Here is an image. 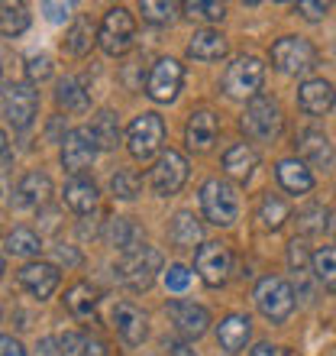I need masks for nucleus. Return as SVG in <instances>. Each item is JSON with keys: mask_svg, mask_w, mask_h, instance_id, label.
I'll return each instance as SVG.
<instances>
[{"mask_svg": "<svg viewBox=\"0 0 336 356\" xmlns=\"http://www.w3.org/2000/svg\"><path fill=\"white\" fill-rule=\"evenodd\" d=\"M52 195V178L46 172H26V175L19 178L17 185V204L23 207H42Z\"/></svg>", "mask_w": 336, "mask_h": 356, "instance_id": "b1692460", "label": "nucleus"}, {"mask_svg": "<svg viewBox=\"0 0 336 356\" xmlns=\"http://www.w3.org/2000/svg\"><path fill=\"white\" fill-rule=\"evenodd\" d=\"M265 81V65L255 56H240L224 72V94L236 101H255Z\"/></svg>", "mask_w": 336, "mask_h": 356, "instance_id": "7ed1b4c3", "label": "nucleus"}, {"mask_svg": "<svg viewBox=\"0 0 336 356\" xmlns=\"http://www.w3.org/2000/svg\"><path fill=\"white\" fill-rule=\"evenodd\" d=\"M65 305L78 321H97V289L91 282H75L65 291Z\"/></svg>", "mask_w": 336, "mask_h": 356, "instance_id": "cd10ccee", "label": "nucleus"}, {"mask_svg": "<svg viewBox=\"0 0 336 356\" xmlns=\"http://www.w3.org/2000/svg\"><path fill=\"white\" fill-rule=\"evenodd\" d=\"M58 350L62 356H107L103 340L91 337V334H81V330H68L58 337Z\"/></svg>", "mask_w": 336, "mask_h": 356, "instance_id": "c756f323", "label": "nucleus"}, {"mask_svg": "<svg viewBox=\"0 0 336 356\" xmlns=\"http://www.w3.org/2000/svg\"><path fill=\"white\" fill-rule=\"evenodd\" d=\"M178 3H171V0H146V3H140V13L146 23H152V26H171L178 19Z\"/></svg>", "mask_w": 336, "mask_h": 356, "instance_id": "c9c22d12", "label": "nucleus"}, {"mask_svg": "<svg viewBox=\"0 0 336 356\" xmlns=\"http://www.w3.org/2000/svg\"><path fill=\"white\" fill-rule=\"evenodd\" d=\"M162 263H165V259H162V250L142 246L140 253L123 256L120 263H117V279L130 291H146V289H152L156 275L162 272Z\"/></svg>", "mask_w": 336, "mask_h": 356, "instance_id": "20e7f679", "label": "nucleus"}, {"mask_svg": "<svg viewBox=\"0 0 336 356\" xmlns=\"http://www.w3.org/2000/svg\"><path fill=\"white\" fill-rule=\"evenodd\" d=\"M65 204L75 211V214H94L97 211V204H101V191H97V185H94L91 178H72L65 185Z\"/></svg>", "mask_w": 336, "mask_h": 356, "instance_id": "5701e85b", "label": "nucleus"}, {"mask_svg": "<svg viewBox=\"0 0 336 356\" xmlns=\"http://www.w3.org/2000/svg\"><path fill=\"white\" fill-rule=\"evenodd\" d=\"M0 356H26V350H23V343H19V340H13L7 334V337L0 340Z\"/></svg>", "mask_w": 336, "mask_h": 356, "instance_id": "49530a36", "label": "nucleus"}, {"mask_svg": "<svg viewBox=\"0 0 336 356\" xmlns=\"http://www.w3.org/2000/svg\"><path fill=\"white\" fill-rule=\"evenodd\" d=\"M194 269L197 275L204 279V285L217 289V285H224L230 279V269H233V256L226 250V243L220 240H210V243H201L194 253Z\"/></svg>", "mask_w": 336, "mask_h": 356, "instance_id": "9b49d317", "label": "nucleus"}, {"mask_svg": "<svg viewBox=\"0 0 336 356\" xmlns=\"http://www.w3.org/2000/svg\"><path fill=\"white\" fill-rule=\"evenodd\" d=\"M327 3H320V0H304V3H298V13L304 19H310V23H317V19L327 17Z\"/></svg>", "mask_w": 336, "mask_h": 356, "instance_id": "c03bdc74", "label": "nucleus"}, {"mask_svg": "<svg viewBox=\"0 0 336 356\" xmlns=\"http://www.w3.org/2000/svg\"><path fill=\"white\" fill-rule=\"evenodd\" d=\"M252 298H255V308L262 311V318H269L271 324H285L294 314V289L278 275L259 279Z\"/></svg>", "mask_w": 336, "mask_h": 356, "instance_id": "f03ea898", "label": "nucleus"}, {"mask_svg": "<svg viewBox=\"0 0 336 356\" xmlns=\"http://www.w3.org/2000/svg\"><path fill=\"white\" fill-rule=\"evenodd\" d=\"M281 123L285 120H281L278 101H271V97H255V101L246 104V113H243V120H240V127H243V133L249 140L271 143V140H278Z\"/></svg>", "mask_w": 336, "mask_h": 356, "instance_id": "6e6552de", "label": "nucleus"}, {"mask_svg": "<svg viewBox=\"0 0 336 356\" xmlns=\"http://www.w3.org/2000/svg\"><path fill=\"white\" fill-rule=\"evenodd\" d=\"M56 104L68 113H84L91 107V97H87V91L78 85L75 78H62L56 88Z\"/></svg>", "mask_w": 336, "mask_h": 356, "instance_id": "7c9ffc66", "label": "nucleus"}, {"mask_svg": "<svg viewBox=\"0 0 336 356\" xmlns=\"http://www.w3.org/2000/svg\"><path fill=\"white\" fill-rule=\"evenodd\" d=\"M217 133H220V127H217L214 113L210 111H194L191 117H187V123H185L187 149L191 152H207L217 143Z\"/></svg>", "mask_w": 336, "mask_h": 356, "instance_id": "6ab92c4d", "label": "nucleus"}, {"mask_svg": "<svg viewBox=\"0 0 336 356\" xmlns=\"http://www.w3.org/2000/svg\"><path fill=\"white\" fill-rule=\"evenodd\" d=\"M226 52H230V42L220 29H197L187 42V56L197 62H220Z\"/></svg>", "mask_w": 336, "mask_h": 356, "instance_id": "aec40b11", "label": "nucleus"}, {"mask_svg": "<svg viewBox=\"0 0 336 356\" xmlns=\"http://www.w3.org/2000/svg\"><path fill=\"white\" fill-rule=\"evenodd\" d=\"M26 78L33 81V85H39V81L52 78V58H49V56H33L26 62Z\"/></svg>", "mask_w": 336, "mask_h": 356, "instance_id": "a19ab883", "label": "nucleus"}, {"mask_svg": "<svg viewBox=\"0 0 336 356\" xmlns=\"http://www.w3.org/2000/svg\"><path fill=\"white\" fill-rule=\"evenodd\" d=\"M94 136H97V146L101 149H117L120 146V120L113 111H101L97 120H94Z\"/></svg>", "mask_w": 336, "mask_h": 356, "instance_id": "473e14b6", "label": "nucleus"}, {"mask_svg": "<svg viewBox=\"0 0 336 356\" xmlns=\"http://www.w3.org/2000/svg\"><path fill=\"white\" fill-rule=\"evenodd\" d=\"M185 85V65L178 58H156L149 78H146V94L156 104H171Z\"/></svg>", "mask_w": 336, "mask_h": 356, "instance_id": "9d476101", "label": "nucleus"}, {"mask_svg": "<svg viewBox=\"0 0 336 356\" xmlns=\"http://www.w3.org/2000/svg\"><path fill=\"white\" fill-rule=\"evenodd\" d=\"M103 240L113 246V250H120L123 256L130 253H140L142 246V227L133 224L130 217H110L107 224H103Z\"/></svg>", "mask_w": 336, "mask_h": 356, "instance_id": "a211bd4d", "label": "nucleus"}, {"mask_svg": "<svg viewBox=\"0 0 336 356\" xmlns=\"http://www.w3.org/2000/svg\"><path fill=\"white\" fill-rule=\"evenodd\" d=\"M17 282H19V289L29 291L33 298L46 301L56 295L58 282H62V272H58V266H52V263H26L17 272Z\"/></svg>", "mask_w": 336, "mask_h": 356, "instance_id": "4468645a", "label": "nucleus"}, {"mask_svg": "<svg viewBox=\"0 0 336 356\" xmlns=\"http://www.w3.org/2000/svg\"><path fill=\"white\" fill-rule=\"evenodd\" d=\"M298 149H301V159L310 162V165H317V169H330V165H333V146H330V140L320 130L301 133Z\"/></svg>", "mask_w": 336, "mask_h": 356, "instance_id": "393cba45", "label": "nucleus"}, {"mask_svg": "<svg viewBox=\"0 0 336 356\" xmlns=\"http://www.w3.org/2000/svg\"><path fill=\"white\" fill-rule=\"evenodd\" d=\"M149 181H152V188H156V195H162V197L178 195V191H181V185L187 181V162H185V156H181V152H175V149H165L159 159H156V165H152Z\"/></svg>", "mask_w": 336, "mask_h": 356, "instance_id": "ddd939ff", "label": "nucleus"}, {"mask_svg": "<svg viewBox=\"0 0 336 356\" xmlns=\"http://www.w3.org/2000/svg\"><path fill=\"white\" fill-rule=\"evenodd\" d=\"M162 143H165V120H162L159 113L149 111V113L133 117V123L126 127V146H130L133 159L149 162L162 149Z\"/></svg>", "mask_w": 336, "mask_h": 356, "instance_id": "0eeeda50", "label": "nucleus"}, {"mask_svg": "<svg viewBox=\"0 0 336 356\" xmlns=\"http://www.w3.org/2000/svg\"><path fill=\"white\" fill-rule=\"evenodd\" d=\"M168 314L175 321V327L191 340L204 337L210 327V311L204 305H194V301H168Z\"/></svg>", "mask_w": 336, "mask_h": 356, "instance_id": "dca6fc26", "label": "nucleus"}, {"mask_svg": "<svg viewBox=\"0 0 336 356\" xmlns=\"http://www.w3.org/2000/svg\"><path fill=\"white\" fill-rule=\"evenodd\" d=\"M249 356H281V350H278V347H271V343H259V347L252 350Z\"/></svg>", "mask_w": 336, "mask_h": 356, "instance_id": "09e8293b", "label": "nucleus"}, {"mask_svg": "<svg viewBox=\"0 0 336 356\" xmlns=\"http://www.w3.org/2000/svg\"><path fill=\"white\" fill-rule=\"evenodd\" d=\"M29 26V13L23 3H3L0 7V33L7 39H17L19 33H26Z\"/></svg>", "mask_w": 336, "mask_h": 356, "instance_id": "f704fd0d", "label": "nucleus"}, {"mask_svg": "<svg viewBox=\"0 0 336 356\" xmlns=\"http://www.w3.org/2000/svg\"><path fill=\"white\" fill-rule=\"evenodd\" d=\"M201 211L217 227L236 224V217H240V195H236V188L230 181H224V178H207L201 185Z\"/></svg>", "mask_w": 336, "mask_h": 356, "instance_id": "f257e3e1", "label": "nucleus"}, {"mask_svg": "<svg viewBox=\"0 0 336 356\" xmlns=\"http://www.w3.org/2000/svg\"><path fill=\"white\" fill-rule=\"evenodd\" d=\"M185 17L191 19H210V23H217V19H224L226 17V7L224 3H217V0H191V3H185Z\"/></svg>", "mask_w": 336, "mask_h": 356, "instance_id": "58836bf2", "label": "nucleus"}, {"mask_svg": "<svg viewBox=\"0 0 336 356\" xmlns=\"http://www.w3.org/2000/svg\"><path fill=\"white\" fill-rule=\"evenodd\" d=\"M3 246H7V253H13V256H39L42 240H39L36 230H29V227H17V230H10L7 234Z\"/></svg>", "mask_w": 336, "mask_h": 356, "instance_id": "2f4dec72", "label": "nucleus"}, {"mask_svg": "<svg viewBox=\"0 0 336 356\" xmlns=\"http://www.w3.org/2000/svg\"><path fill=\"white\" fill-rule=\"evenodd\" d=\"M288 204H285V201H281L278 195H265L259 201V224L265 227V230H278L281 224H285V220H288Z\"/></svg>", "mask_w": 336, "mask_h": 356, "instance_id": "72a5a7b5", "label": "nucleus"}, {"mask_svg": "<svg viewBox=\"0 0 336 356\" xmlns=\"http://www.w3.org/2000/svg\"><path fill=\"white\" fill-rule=\"evenodd\" d=\"M140 188H142L140 172H133V169H117V172L110 175V195L120 197V201H133V197L140 195Z\"/></svg>", "mask_w": 336, "mask_h": 356, "instance_id": "4c0bfd02", "label": "nucleus"}, {"mask_svg": "<svg viewBox=\"0 0 336 356\" xmlns=\"http://www.w3.org/2000/svg\"><path fill=\"white\" fill-rule=\"evenodd\" d=\"M275 178H278L281 191H288V195H308L314 188V175L304 159H281L275 165Z\"/></svg>", "mask_w": 336, "mask_h": 356, "instance_id": "412c9836", "label": "nucleus"}, {"mask_svg": "<svg viewBox=\"0 0 336 356\" xmlns=\"http://www.w3.org/2000/svg\"><path fill=\"white\" fill-rule=\"evenodd\" d=\"M271 65L278 68L281 75H308L317 68V49L310 46L304 36H281L271 46Z\"/></svg>", "mask_w": 336, "mask_h": 356, "instance_id": "39448f33", "label": "nucleus"}, {"mask_svg": "<svg viewBox=\"0 0 336 356\" xmlns=\"http://www.w3.org/2000/svg\"><path fill=\"white\" fill-rule=\"evenodd\" d=\"M255 165H259V156H255V149L249 143H233L224 152V172L230 178H236V181H249Z\"/></svg>", "mask_w": 336, "mask_h": 356, "instance_id": "a878e982", "label": "nucleus"}, {"mask_svg": "<svg viewBox=\"0 0 336 356\" xmlns=\"http://www.w3.org/2000/svg\"><path fill=\"white\" fill-rule=\"evenodd\" d=\"M42 10H46L49 23H62V19H68V3H42Z\"/></svg>", "mask_w": 336, "mask_h": 356, "instance_id": "a18cd8bd", "label": "nucleus"}, {"mask_svg": "<svg viewBox=\"0 0 336 356\" xmlns=\"http://www.w3.org/2000/svg\"><path fill=\"white\" fill-rule=\"evenodd\" d=\"M168 356H197V353L187 340H171V343H168Z\"/></svg>", "mask_w": 336, "mask_h": 356, "instance_id": "de8ad7c7", "label": "nucleus"}, {"mask_svg": "<svg viewBox=\"0 0 336 356\" xmlns=\"http://www.w3.org/2000/svg\"><path fill=\"white\" fill-rule=\"evenodd\" d=\"M187 285H191V272H187V266H178L171 263L165 269V289L168 291H185Z\"/></svg>", "mask_w": 336, "mask_h": 356, "instance_id": "79ce46f5", "label": "nucleus"}, {"mask_svg": "<svg viewBox=\"0 0 336 356\" xmlns=\"http://www.w3.org/2000/svg\"><path fill=\"white\" fill-rule=\"evenodd\" d=\"M97 33H101V26H94L87 17H75V23L68 26L65 39H62V49H65L68 56H75V58L87 56L91 46L97 42Z\"/></svg>", "mask_w": 336, "mask_h": 356, "instance_id": "bb28decb", "label": "nucleus"}, {"mask_svg": "<svg viewBox=\"0 0 336 356\" xmlns=\"http://www.w3.org/2000/svg\"><path fill=\"white\" fill-rule=\"evenodd\" d=\"M327 217H330V214H327V211H324L320 204L304 207V211L298 214V227H301V234H320L324 227H330V224H327Z\"/></svg>", "mask_w": 336, "mask_h": 356, "instance_id": "ea45409f", "label": "nucleus"}, {"mask_svg": "<svg viewBox=\"0 0 336 356\" xmlns=\"http://www.w3.org/2000/svg\"><path fill=\"white\" fill-rule=\"evenodd\" d=\"M133 36H136V19L126 7H110L101 19V33H97V46L107 56H126L133 49Z\"/></svg>", "mask_w": 336, "mask_h": 356, "instance_id": "423d86ee", "label": "nucleus"}, {"mask_svg": "<svg viewBox=\"0 0 336 356\" xmlns=\"http://www.w3.org/2000/svg\"><path fill=\"white\" fill-rule=\"evenodd\" d=\"M252 334V321L249 314H226L220 324H217V340H220V347L226 350V353H236V350L246 347V340H249Z\"/></svg>", "mask_w": 336, "mask_h": 356, "instance_id": "4be33fe9", "label": "nucleus"}, {"mask_svg": "<svg viewBox=\"0 0 336 356\" xmlns=\"http://www.w3.org/2000/svg\"><path fill=\"white\" fill-rule=\"evenodd\" d=\"M288 263H291V269L294 272H304V266L314 263V256H308V243L298 240V236L288 243Z\"/></svg>", "mask_w": 336, "mask_h": 356, "instance_id": "37998d69", "label": "nucleus"}, {"mask_svg": "<svg viewBox=\"0 0 336 356\" xmlns=\"http://www.w3.org/2000/svg\"><path fill=\"white\" fill-rule=\"evenodd\" d=\"M39 113V94L23 81H7L3 85V117L13 130H29Z\"/></svg>", "mask_w": 336, "mask_h": 356, "instance_id": "1a4fd4ad", "label": "nucleus"}, {"mask_svg": "<svg viewBox=\"0 0 336 356\" xmlns=\"http://www.w3.org/2000/svg\"><path fill=\"white\" fill-rule=\"evenodd\" d=\"M168 236H171V243L181 246V250H194L201 243V224H197V217L191 211H178L171 217V227H168Z\"/></svg>", "mask_w": 336, "mask_h": 356, "instance_id": "c85d7f7f", "label": "nucleus"}, {"mask_svg": "<svg viewBox=\"0 0 336 356\" xmlns=\"http://www.w3.org/2000/svg\"><path fill=\"white\" fill-rule=\"evenodd\" d=\"M336 104V88L324 78H310L298 88V107L310 117H324L327 111H333Z\"/></svg>", "mask_w": 336, "mask_h": 356, "instance_id": "f3484780", "label": "nucleus"}, {"mask_svg": "<svg viewBox=\"0 0 336 356\" xmlns=\"http://www.w3.org/2000/svg\"><path fill=\"white\" fill-rule=\"evenodd\" d=\"M113 327H117V334H120V340L126 347H140L146 340V334H149V318L133 301H120L113 308Z\"/></svg>", "mask_w": 336, "mask_h": 356, "instance_id": "2eb2a0df", "label": "nucleus"}, {"mask_svg": "<svg viewBox=\"0 0 336 356\" xmlns=\"http://www.w3.org/2000/svg\"><path fill=\"white\" fill-rule=\"evenodd\" d=\"M317 282H324L327 289H336V243L330 246H320L317 253H314V263H310Z\"/></svg>", "mask_w": 336, "mask_h": 356, "instance_id": "e433bc0d", "label": "nucleus"}, {"mask_svg": "<svg viewBox=\"0 0 336 356\" xmlns=\"http://www.w3.org/2000/svg\"><path fill=\"white\" fill-rule=\"evenodd\" d=\"M97 149H101V146H97L94 130H87V127L68 130L65 140H62V169L78 178V172L87 169V165L97 159Z\"/></svg>", "mask_w": 336, "mask_h": 356, "instance_id": "f8f14e48", "label": "nucleus"}, {"mask_svg": "<svg viewBox=\"0 0 336 356\" xmlns=\"http://www.w3.org/2000/svg\"><path fill=\"white\" fill-rule=\"evenodd\" d=\"M3 172H10V143L3 136Z\"/></svg>", "mask_w": 336, "mask_h": 356, "instance_id": "8fccbe9b", "label": "nucleus"}]
</instances>
